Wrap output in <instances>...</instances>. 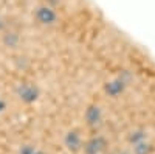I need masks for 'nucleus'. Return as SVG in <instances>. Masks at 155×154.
I'll return each mask as SVG.
<instances>
[{
	"label": "nucleus",
	"mask_w": 155,
	"mask_h": 154,
	"mask_svg": "<svg viewBox=\"0 0 155 154\" xmlns=\"http://www.w3.org/2000/svg\"><path fill=\"white\" fill-rule=\"evenodd\" d=\"M17 95L25 103H33V101H36L39 94H37V89L34 86H31V84H20L19 89H17Z\"/></svg>",
	"instance_id": "nucleus-1"
},
{
	"label": "nucleus",
	"mask_w": 155,
	"mask_h": 154,
	"mask_svg": "<svg viewBox=\"0 0 155 154\" xmlns=\"http://www.w3.org/2000/svg\"><path fill=\"white\" fill-rule=\"evenodd\" d=\"M36 17L39 22H42L45 25H50V23H53L56 20V12L53 8H50V6H41V8H37L36 11Z\"/></svg>",
	"instance_id": "nucleus-2"
},
{
	"label": "nucleus",
	"mask_w": 155,
	"mask_h": 154,
	"mask_svg": "<svg viewBox=\"0 0 155 154\" xmlns=\"http://www.w3.org/2000/svg\"><path fill=\"white\" fill-rule=\"evenodd\" d=\"M106 146V140L102 137H93L85 143V152L87 154H99Z\"/></svg>",
	"instance_id": "nucleus-3"
},
{
	"label": "nucleus",
	"mask_w": 155,
	"mask_h": 154,
	"mask_svg": "<svg viewBox=\"0 0 155 154\" xmlns=\"http://www.w3.org/2000/svg\"><path fill=\"white\" fill-rule=\"evenodd\" d=\"M65 146H67L70 151H79L81 146H82L81 135L78 134L76 131H70V132L65 135Z\"/></svg>",
	"instance_id": "nucleus-4"
},
{
	"label": "nucleus",
	"mask_w": 155,
	"mask_h": 154,
	"mask_svg": "<svg viewBox=\"0 0 155 154\" xmlns=\"http://www.w3.org/2000/svg\"><path fill=\"white\" fill-rule=\"evenodd\" d=\"M85 120L88 125H96L101 121V109L98 106H88V109L85 111Z\"/></svg>",
	"instance_id": "nucleus-5"
},
{
	"label": "nucleus",
	"mask_w": 155,
	"mask_h": 154,
	"mask_svg": "<svg viewBox=\"0 0 155 154\" xmlns=\"http://www.w3.org/2000/svg\"><path fill=\"white\" fill-rule=\"evenodd\" d=\"M123 89H124V83H123V81H120V80L110 81V83H107V86H106L107 94H109V95H112V97L120 95V94L123 92Z\"/></svg>",
	"instance_id": "nucleus-6"
},
{
	"label": "nucleus",
	"mask_w": 155,
	"mask_h": 154,
	"mask_svg": "<svg viewBox=\"0 0 155 154\" xmlns=\"http://www.w3.org/2000/svg\"><path fill=\"white\" fill-rule=\"evenodd\" d=\"M149 151H150V148H149V145L144 143V142L135 145V152H137V154H149Z\"/></svg>",
	"instance_id": "nucleus-7"
},
{
	"label": "nucleus",
	"mask_w": 155,
	"mask_h": 154,
	"mask_svg": "<svg viewBox=\"0 0 155 154\" xmlns=\"http://www.w3.org/2000/svg\"><path fill=\"white\" fill-rule=\"evenodd\" d=\"M144 132H135L132 137H130V140H132V142H135V145L137 143H141V142H143V140H144Z\"/></svg>",
	"instance_id": "nucleus-8"
},
{
	"label": "nucleus",
	"mask_w": 155,
	"mask_h": 154,
	"mask_svg": "<svg viewBox=\"0 0 155 154\" xmlns=\"http://www.w3.org/2000/svg\"><path fill=\"white\" fill-rule=\"evenodd\" d=\"M34 148L33 146H22V149H20V154H34Z\"/></svg>",
	"instance_id": "nucleus-9"
},
{
	"label": "nucleus",
	"mask_w": 155,
	"mask_h": 154,
	"mask_svg": "<svg viewBox=\"0 0 155 154\" xmlns=\"http://www.w3.org/2000/svg\"><path fill=\"white\" fill-rule=\"evenodd\" d=\"M3 109H5V103H3L2 100H0V112H2Z\"/></svg>",
	"instance_id": "nucleus-10"
},
{
	"label": "nucleus",
	"mask_w": 155,
	"mask_h": 154,
	"mask_svg": "<svg viewBox=\"0 0 155 154\" xmlns=\"http://www.w3.org/2000/svg\"><path fill=\"white\" fill-rule=\"evenodd\" d=\"M34 154H44L42 151H34Z\"/></svg>",
	"instance_id": "nucleus-11"
},
{
	"label": "nucleus",
	"mask_w": 155,
	"mask_h": 154,
	"mask_svg": "<svg viewBox=\"0 0 155 154\" xmlns=\"http://www.w3.org/2000/svg\"><path fill=\"white\" fill-rule=\"evenodd\" d=\"M123 154H127V152H123Z\"/></svg>",
	"instance_id": "nucleus-12"
}]
</instances>
